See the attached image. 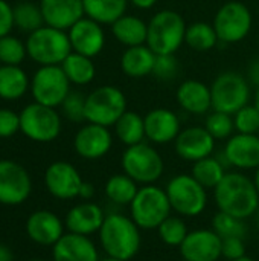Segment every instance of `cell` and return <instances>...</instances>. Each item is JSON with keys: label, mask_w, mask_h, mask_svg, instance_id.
<instances>
[{"label": "cell", "mask_w": 259, "mask_h": 261, "mask_svg": "<svg viewBox=\"0 0 259 261\" xmlns=\"http://www.w3.org/2000/svg\"><path fill=\"white\" fill-rule=\"evenodd\" d=\"M214 200L221 213L249 219L259 210V194L253 179L241 171H227L214 188Z\"/></svg>", "instance_id": "cell-1"}, {"label": "cell", "mask_w": 259, "mask_h": 261, "mask_svg": "<svg viewBox=\"0 0 259 261\" xmlns=\"http://www.w3.org/2000/svg\"><path fill=\"white\" fill-rule=\"evenodd\" d=\"M98 234L101 248L108 257L130 261L140 251V228L130 216L122 213L105 214L104 223Z\"/></svg>", "instance_id": "cell-2"}, {"label": "cell", "mask_w": 259, "mask_h": 261, "mask_svg": "<svg viewBox=\"0 0 259 261\" xmlns=\"http://www.w3.org/2000/svg\"><path fill=\"white\" fill-rule=\"evenodd\" d=\"M186 26L185 18L177 11L162 9L148 21L147 46L156 55L176 54L185 43Z\"/></svg>", "instance_id": "cell-3"}, {"label": "cell", "mask_w": 259, "mask_h": 261, "mask_svg": "<svg viewBox=\"0 0 259 261\" xmlns=\"http://www.w3.org/2000/svg\"><path fill=\"white\" fill-rule=\"evenodd\" d=\"M128 208L130 217L143 231L157 229L172 213L166 191L154 184L142 185Z\"/></svg>", "instance_id": "cell-4"}, {"label": "cell", "mask_w": 259, "mask_h": 261, "mask_svg": "<svg viewBox=\"0 0 259 261\" xmlns=\"http://www.w3.org/2000/svg\"><path fill=\"white\" fill-rule=\"evenodd\" d=\"M26 52L41 66H60L72 52L69 34L46 24L31 32L26 41Z\"/></svg>", "instance_id": "cell-5"}, {"label": "cell", "mask_w": 259, "mask_h": 261, "mask_svg": "<svg viewBox=\"0 0 259 261\" xmlns=\"http://www.w3.org/2000/svg\"><path fill=\"white\" fill-rule=\"evenodd\" d=\"M121 167L139 185L156 184L165 171L160 153L147 142L127 147L121 158Z\"/></svg>", "instance_id": "cell-6"}, {"label": "cell", "mask_w": 259, "mask_h": 261, "mask_svg": "<svg viewBox=\"0 0 259 261\" xmlns=\"http://www.w3.org/2000/svg\"><path fill=\"white\" fill-rule=\"evenodd\" d=\"M172 211L180 217H197L208 206V190L192 174L174 176L165 188Z\"/></svg>", "instance_id": "cell-7"}, {"label": "cell", "mask_w": 259, "mask_h": 261, "mask_svg": "<svg viewBox=\"0 0 259 261\" xmlns=\"http://www.w3.org/2000/svg\"><path fill=\"white\" fill-rule=\"evenodd\" d=\"M212 110L235 115L250 101V83L238 72L227 70L220 73L211 84Z\"/></svg>", "instance_id": "cell-8"}, {"label": "cell", "mask_w": 259, "mask_h": 261, "mask_svg": "<svg viewBox=\"0 0 259 261\" xmlns=\"http://www.w3.org/2000/svg\"><path fill=\"white\" fill-rule=\"evenodd\" d=\"M127 112L125 93L116 86H101L85 98V121L104 127H113Z\"/></svg>", "instance_id": "cell-9"}, {"label": "cell", "mask_w": 259, "mask_h": 261, "mask_svg": "<svg viewBox=\"0 0 259 261\" xmlns=\"http://www.w3.org/2000/svg\"><path fill=\"white\" fill-rule=\"evenodd\" d=\"M218 40L226 44H234L243 41L253 24V17L243 2L231 0L220 6L212 21Z\"/></svg>", "instance_id": "cell-10"}, {"label": "cell", "mask_w": 259, "mask_h": 261, "mask_svg": "<svg viewBox=\"0 0 259 261\" xmlns=\"http://www.w3.org/2000/svg\"><path fill=\"white\" fill-rule=\"evenodd\" d=\"M20 130L35 142H50L61 132V118L53 107L34 102L21 112Z\"/></svg>", "instance_id": "cell-11"}, {"label": "cell", "mask_w": 259, "mask_h": 261, "mask_svg": "<svg viewBox=\"0 0 259 261\" xmlns=\"http://www.w3.org/2000/svg\"><path fill=\"white\" fill-rule=\"evenodd\" d=\"M70 93V81L61 66H43L32 80V95L35 102L47 107L61 106Z\"/></svg>", "instance_id": "cell-12"}, {"label": "cell", "mask_w": 259, "mask_h": 261, "mask_svg": "<svg viewBox=\"0 0 259 261\" xmlns=\"http://www.w3.org/2000/svg\"><path fill=\"white\" fill-rule=\"evenodd\" d=\"M217 158L226 168L234 167L240 171L256 170L259 167V136L244 133L231 136L221 154Z\"/></svg>", "instance_id": "cell-13"}, {"label": "cell", "mask_w": 259, "mask_h": 261, "mask_svg": "<svg viewBox=\"0 0 259 261\" xmlns=\"http://www.w3.org/2000/svg\"><path fill=\"white\" fill-rule=\"evenodd\" d=\"M32 191L27 171L17 162L0 161V203L20 205Z\"/></svg>", "instance_id": "cell-14"}, {"label": "cell", "mask_w": 259, "mask_h": 261, "mask_svg": "<svg viewBox=\"0 0 259 261\" xmlns=\"http://www.w3.org/2000/svg\"><path fill=\"white\" fill-rule=\"evenodd\" d=\"M174 148L180 159L194 164L214 154L215 139L205 127L192 125L179 133L174 141Z\"/></svg>", "instance_id": "cell-15"}, {"label": "cell", "mask_w": 259, "mask_h": 261, "mask_svg": "<svg viewBox=\"0 0 259 261\" xmlns=\"http://www.w3.org/2000/svg\"><path fill=\"white\" fill-rule=\"evenodd\" d=\"M81 174L69 162H53L47 167L44 173V184L47 191L61 200H70L78 197L79 188L82 185Z\"/></svg>", "instance_id": "cell-16"}, {"label": "cell", "mask_w": 259, "mask_h": 261, "mask_svg": "<svg viewBox=\"0 0 259 261\" xmlns=\"http://www.w3.org/2000/svg\"><path fill=\"white\" fill-rule=\"evenodd\" d=\"M221 237L214 229L191 231L182 243L180 255L186 261H218L221 254Z\"/></svg>", "instance_id": "cell-17"}, {"label": "cell", "mask_w": 259, "mask_h": 261, "mask_svg": "<svg viewBox=\"0 0 259 261\" xmlns=\"http://www.w3.org/2000/svg\"><path fill=\"white\" fill-rule=\"evenodd\" d=\"M113 145V136L108 130V127L98 125L87 122L82 125L73 139L75 151L89 161L101 159L104 158Z\"/></svg>", "instance_id": "cell-18"}, {"label": "cell", "mask_w": 259, "mask_h": 261, "mask_svg": "<svg viewBox=\"0 0 259 261\" xmlns=\"http://www.w3.org/2000/svg\"><path fill=\"white\" fill-rule=\"evenodd\" d=\"M72 50L85 57H96L105 46V32L101 23L82 17L69 29Z\"/></svg>", "instance_id": "cell-19"}, {"label": "cell", "mask_w": 259, "mask_h": 261, "mask_svg": "<svg viewBox=\"0 0 259 261\" xmlns=\"http://www.w3.org/2000/svg\"><path fill=\"white\" fill-rule=\"evenodd\" d=\"M145 136L151 144L165 145L174 142L182 132L179 116L165 107L150 110L145 116Z\"/></svg>", "instance_id": "cell-20"}, {"label": "cell", "mask_w": 259, "mask_h": 261, "mask_svg": "<svg viewBox=\"0 0 259 261\" xmlns=\"http://www.w3.org/2000/svg\"><path fill=\"white\" fill-rule=\"evenodd\" d=\"M64 223L50 211L40 210L32 213L26 220L27 237L41 246H53L64 236Z\"/></svg>", "instance_id": "cell-21"}, {"label": "cell", "mask_w": 259, "mask_h": 261, "mask_svg": "<svg viewBox=\"0 0 259 261\" xmlns=\"http://www.w3.org/2000/svg\"><path fill=\"white\" fill-rule=\"evenodd\" d=\"M40 8L44 23L63 31L70 29L85 15L82 0H41Z\"/></svg>", "instance_id": "cell-22"}, {"label": "cell", "mask_w": 259, "mask_h": 261, "mask_svg": "<svg viewBox=\"0 0 259 261\" xmlns=\"http://www.w3.org/2000/svg\"><path fill=\"white\" fill-rule=\"evenodd\" d=\"M52 248L53 261H101L96 245L87 236L67 232Z\"/></svg>", "instance_id": "cell-23"}, {"label": "cell", "mask_w": 259, "mask_h": 261, "mask_svg": "<svg viewBox=\"0 0 259 261\" xmlns=\"http://www.w3.org/2000/svg\"><path fill=\"white\" fill-rule=\"evenodd\" d=\"M104 219L105 214L99 205L93 202H82L69 210L64 225L69 229V232L89 237L95 232H99Z\"/></svg>", "instance_id": "cell-24"}, {"label": "cell", "mask_w": 259, "mask_h": 261, "mask_svg": "<svg viewBox=\"0 0 259 261\" xmlns=\"http://www.w3.org/2000/svg\"><path fill=\"white\" fill-rule=\"evenodd\" d=\"M177 102L182 110L191 115H206L212 110L211 86L198 80L183 81L176 92Z\"/></svg>", "instance_id": "cell-25"}, {"label": "cell", "mask_w": 259, "mask_h": 261, "mask_svg": "<svg viewBox=\"0 0 259 261\" xmlns=\"http://www.w3.org/2000/svg\"><path fill=\"white\" fill-rule=\"evenodd\" d=\"M156 58L147 44L127 47L121 55V70L128 78H145L153 73Z\"/></svg>", "instance_id": "cell-26"}, {"label": "cell", "mask_w": 259, "mask_h": 261, "mask_svg": "<svg viewBox=\"0 0 259 261\" xmlns=\"http://www.w3.org/2000/svg\"><path fill=\"white\" fill-rule=\"evenodd\" d=\"M111 26L113 37L125 47L147 44L148 37V23L137 15L124 14Z\"/></svg>", "instance_id": "cell-27"}, {"label": "cell", "mask_w": 259, "mask_h": 261, "mask_svg": "<svg viewBox=\"0 0 259 261\" xmlns=\"http://www.w3.org/2000/svg\"><path fill=\"white\" fill-rule=\"evenodd\" d=\"M85 17L101 23L111 24L119 17L127 14L128 0H82Z\"/></svg>", "instance_id": "cell-28"}, {"label": "cell", "mask_w": 259, "mask_h": 261, "mask_svg": "<svg viewBox=\"0 0 259 261\" xmlns=\"http://www.w3.org/2000/svg\"><path fill=\"white\" fill-rule=\"evenodd\" d=\"M113 127H114L116 138L127 147L140 144L147 138L143 116L131 110H127Z\"/></svg>", "instance_id": "cell-29"}, {"label": "cell", "mask_w": 259, "mask_h": 261, "mask_svg": "<svg viewBox=\"0 0 259 261\" xmlns=\"http://www.w3.org/2000/svg\"><path fill=\"white\" fill-rule=\"evenodd\" d=\"M61 67L70 83L76 86H85L93 81L96 75V67L90 57L81 55L78 52H70L67 58L61 63Z\"/></svg>", "instance_id": "cell-30"}, {"label": "cell", "mask_w": 259, "mask_h": 261, "mask_svg": "<svg viewBox=\"0 0 259 261\" xmlns=\"http://www.w3.org/2000/svg\"><path fill=\"white\" fill-rule=\"evenodd\" d=\"M137 190H139V184H136L125 173L113 174L111 177H108L104 188L107 199L114 205H121V206H130V203L137 194Z\"/></svg>", "instance_id": "cell-31"}, {"label": "cell", "mask_w": 259, "mask_h": 261, "mask_svg": "<svg viewBox=\"0 0 259 261\" xmlns=\"http://www.w3.org/2000/svg\"><path fill=\"white\" fill-rule=\"evenodd\" d=\"M227 168L217 156H209L194 162L191 174L206 190H214L226 176Z\"/></svg>", "instance_id": "cell-32"}, {"label": "cell", "mask_w": 259, "mask_h": 261, "mask_svg": "<svg viewBox=\"0 0 259 261\" xmlns=\"http://www.w3.org/2000/svg\"><path fill=\"white\" fill-rule=\"evenodd\" d=\"M218 35L212 23L194 21L186 26L185 43L197 52H208L218 44Z\"/></svg>", "instance_id": "cell-33"}, {"label": "cell", "mask_w": 259, "mask_h": 261, "mask_svg": "<svg viewBox=\"0 0 259 261\" xmlns=\"http://www.w3.org/2000/svg\"><path fill=\"white\" fill-rule=\"evenodd\" d=\"M27 89V76L18 66L0 67V98L17 99Z\"/></svg>", "instance_id": "cell-34"}, {"label": "cell", "mask_w": 259, "mask_h": 261, "mask_svg": "<svg viewBox=\"0 0 259 261\" xmlns=\"http://www.w3.org/2000/svg\"><path fill=\"white\" fill-rule=\"evenodd\" d=\"M157 234L166 246L180 248L182 243L185 242L186 236L189 234V231H188V226H186V222L183 220V217L171 214L157 228Z\"/></svg>", "instance_id": "cell-35"}, {"label": "cell", "mask_w": 259, "mask_h": 261, "mask_svg": "<svg viewBox=\"0 0 259 261\" xmlns=\"http://www.w3.org/2000/svg\"><path fill=\"white\" fill-rule=\"evenodd\" d=\"M44 17L41 8L34 3H20L14 8V24L26 32H34L43 28Z\"/></svg>", "instance_id": "cell-36"}, {"label": "cell", "mask_w": 259, "mask_h": 261, "mask_svg": "<svg viewBox=\"0 0 259 261\" xmlns=\"http://www.w3.org/2000/svg\"><path fill=\"white\" fill-rule=\"evenodd\" d=\"M212 229L223 239H231V237H238L244 239L247 236V225L246 220L234 217L231 214L218 211L214 219H212Z\"/></svg>", "instance_id": "cell-37"}, {"label": "cell", "mask_w": 259, "mask_h": 261, "mask_svg": "<svg viewBox=\"0 0 259 261\" xmlns=\"http://www.w3.org/2000/svg\"><path fill=\"white\" fill-rule=\"evenodd\" d=\"M205 128L212 135L215 141H224L234 136L235 130V122H234V115L223 113L212 110L205 122Z\"/></svg>", "instance_id": "cell-38"}, {"label": "cell", "mask_w": 259, "mask_h": 261, "mask_svg": "<svg viewBox=\"0 0 259 261\" xmlns=\"http://www.w3.org/2000/svg\"><path fill=\"white\" fill-rule=\"evenodd\" d=\"M237 133L258 135L259 132V110L255 104H247L234 115Z\"/></svg>", "instance_id": "cell-39"}, {"label": "cell", "mask_w": 259, "mask_h": 261, "mask_svg": "<svg viewBox=\"0 0 259 261\" xmlns=\"http://www.w3.org/2000/svg\"><path fill=\"white\" fill-rule=\"evenodd\" d=\"M26 54V47L23 43L15 38L5 35L0 38V61L6 66H18Z\"/></svg>", "instance_id": "cell-40"}, {"label": "cell", "mask_w": 259, "mask_h": 261, "mask_svg": "<svg viewBox=\"0 0 259 261\" xmlns=\"http://www.w3.org/2000/svg\"><path fill=\"white\" fill-rule=\"evenodd\" d=\"M85 95L81 92H70L63 101V113L72 122L85 121Z\"/></svg>", "instance_id": "cell-41"}, {"label": "cell", "mask_w": 259, "mask_h": 261, "mask_svg": "<svg viewBox=\"0 0 259 261\" xmlns=\"http://www.w3.org/2000/svg\"><path fill=\"white\" fill-rule=\"evenodd\" d=\"M151 75L154 78L160 80V81H171V80H174L179 75V61L176 58V54L157 55Z\"/></svg>", "instance_id": "cell-42"}, {"label": "cell", "mask_w": 259, "mask_h": 261, "mask_svg": "<svg viewBox=\"0 0 259 261\" xmlns=\"http://www.w3.org/2000/svg\"><path fill=\"white\" fill-rule=\"evenodd\" d=\"M221 254L226 260L234 261L241 258L246 255V245L244 239L238 237H231V239H223L221 245Z\"/></svg>", "instance_id": "cell-43"}, {"label": "cell", "mask_w": 259, "mask_h": 261, "mask_svg": "<svg viewBox=\"0 0 259 261\" xmlns=\"http://www.w3.org/2000/svg\"><path fill=\"white\" fill-rule=\"evenodd\" d=\"M20 128V116L11 110H0V138H9Z\"/></svg>", "instance_id": "cell-44"}, {"label": "cell", "mask_w": 259, "mask_h": 261, "mask_svg": "<svg viewBox=\"0 0 259 261\" xmlns=\"http://www.w3.org/2000/svg\"><path fill=\"white\" fill-rule=\"evenodd\" d=\"M12 26H14V9L5 0H0V38L8 35Z\"/></svg>", "instance_id": "cell-45"}, {"label": "cell", "mask_w": 259, "mask_h": 261, "mask_svg": "<svg viewBox=\"0 0 259 261\" xmlns=\"http://www.w3.org/2000/svg\"><path fill=\"white\" fill-rule=\"evenodd\" d=\"M247 81L250 83V86H259V58L252 60V63L247 67V73H246Z\"/></svg>", "instance_id": "cell-46"}, {"label": "cell", "mask_w": 259, "mask_h": 261, "mask_svg": "<svg viewBox=\"0 0 259 261\" xmlns=\"http://www.w3.org/2000/svg\"><path fill=\"white\" fill-rule=\"evenodd\" d=\"M95 196V187L89 182H82L81 188H79V194L78 197L84 199V200H90Z\"/></svg>", "instance_id": "cell-47"}, {"label": "cell", "mask_w": 259, "mask_h": 261, "mask_svg": "<svg viewBox=\"0 0 259 261\" xmlns=\"http://www.w3.org/2000/svg\"><path fill=\"white\" fill-rule=\"evenodd\" d=\"M130 2V5H133L134 8H137V9H151V8H154L157 3H159V0H128Z\"/></svg>", "instance_id": "cell-48"}, {"label": "cell", "mask_w": 259, "mask_h": 261, "mask_svg": "<svg viewBox=\"0 0 259 261\" xmlns=\"http://www.w3.org/2000/svg\"><path fill=\"white\" fill-rule=\"evenodd\" d=\"M12 260H14V257H12L11 249H9L6 245L0 243V261H12Z\"/></svg>", "instance_id": "cell-49"}, {"label": "cell", "mask_w": 259, "mask_h": 261, "mask_svg": "<svg viewBox=\"0 0 259 261\" xmlns=\"http://www.w3.org/2000/svg\"><path fill=\"white\" fill-rule=\"evenodd\" d=\"M253 184H255V187H256V190H258V194H259V167L255 170V176H253Z\"/></svg>", "instance_id": "cell-50"}, {"label": "cell", "mask_w": 259, "mask_h": 261, "mask_svg": "<svg viewBox=\"0 0 259 261\" xmlns=\"http://www.w3.org/2000/svg\"><path fill=\"white\" fill-rule=\"evenodd\" d=\"M253 99H255V102H253V104L258 107V110H259V86L256 87V92H255V98H253Z\"/></svg>", "instance_id": "cell-51"}, {"label": "cell", "mask_w": 259, "mask_h": 261, "mask_svg": "<svg viewBox=\"0 0 259 261\" xmlns=\"http://www.w3.org/2000/svg\"><path fill=\"white\" fill-rule=\"evenodd\" d=\"M101 261H125V260H121V258H114V257H105V258H102Z\"/></svg>", "instance_id": "cell-52"}, {"label": "cell", "mask_w": 259, "mask_h": 261, "mask_svg": "<svg viewBox=\"0 0 259 261\" xmlns=\"http://www.w3.org/2000/svg\"><path fill=\"white\" fill-rule=\"evenodd\" d=\"M234 261H255L253 258H250V257H247V255H244V257H241V258H238V260H234Z\"/></svg>", "instance_id": "cell-53"}, {"label": "cell", "mask_w": 259, "mask_h": 261, "mask_svg": "<svg viewBox=\"0 0 259 261\" xmlns=\"http://www.w3.org/2000/svg\"><path fill=\"white\" fill-rule=\"evenodd\" d=\"M31 261H44V260H31Z\"/></svg>", "instance_id": "cell-54"}, {"label": "cell", "mask_w": 259, "mask_h": 261, "mask_svg": "<svg viewBox=\"0 0 259 261\" xmlns=\"http://www.w3.org/2000/svg\"><path fill=\"white\" fill-rule=\"evenodd\" d=\"M258 222H259V210H258Z\"/></svg>", "instance_id": "cell-55"}, {"label": "cell", "mask_w": 259, "mask_h": 261, "mask_svg": "<svg viewBox=\"0 0 259 261\" xmlns=\"http://www.w3.org/2000/svg\"><path fill=\"white\" fill-rule=\"evenodd\" d=\"M258 136H259V132H258Z\"/></svg>", "instance_id": "cell-56"}, {"label": "cell", "mask_w": 259, "mask_h": 261, "mask_svg": "<svg viewBox=\"0 0 259 261\" xmlns=\"http://www.w3.org/2000/svg\"><path fill=\"white\" fill-rule=\"evenodd\" d=\"M182 261H186V260H182Z\"/></svg>", "instance_id": "cell-57"}]
</instances>
